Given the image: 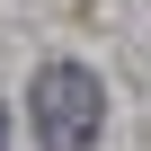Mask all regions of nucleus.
I'll list each match as a JSON object with an SVG mask.
<instances>
[{
    "mask_svg": "<svg viewBox=\"0 0 151 151\" xmlns=\"http://www.w3.org/2000/svg\"><path fill=\"white\" fill-rule=\"evenodd\" d=\"M27 116H36V151H98V133H107V80L89 62H45L36 89H27Z\"/></svg>",
    "mask_w": 151,
    "mask_h": 151,
    "instance_id": "f257e3e1",
    "label": "nucleus"
},
{
    "mask_svg": "<svg viewBox=\"0 0 151 151\" xmlns=\"http://www.w3.org/2000/svg\"><path fill=\"white\" fill-rule=\"evenodd\" d=\"M0 151H9V116H0Z\"/></svg>",
    "mask_w": 151,
    "mask_h": 151,
    "instance_id": "f03ea898",
    "label": "nucleus"
}]
</instances>
